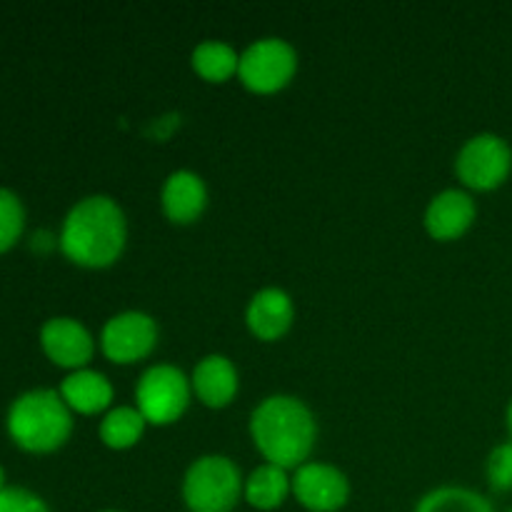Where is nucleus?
I'll return each mask as SVG.
<instances>
[{
  "mask_svg": "<svg viewBox=\"0 0 512 512\" xmlns=\"http://www.w3.org/2000/svg\"><path fill=\"white\" fill-rule=\"evenodd\" d=\"M128 243L125 213L108 195H88L68 210L58 245L70 263L100 270L118 263Z\"/></svg>",
  "mask_w": 512,
  "mask_h": 512,
  "instance_id": "1",
  "label": "nucleus"
},
{
  "mask_svg": "<svg viewBox=\"0 0 512 512\" xmlns=\"http://www.w3.org/2000/svg\"><path fill=\"white\" fill-rule=\"evenodd\" d=\"M250 438L265 463L298 470L308 463L318 438L315 415L293 395H270L250 415Z\"/></svg>",
  "mask_w": 512,
  "mask_h": 512,
  "instance_id": "2",
  "label": "nucleus"
},
{
  "mask_svg": "<svg viewBox=\"0 0 512 512\" xmlns=\"http://www.w3.org/2000/svg\"><path fill=\"white\" fill-rule=\"evenodd\" d=\"M5 425L10 440L20 450L45 455L68 443L73 433V413L58 390L35 388L13 400Z\"/></svg>",
  "mask_w": 512,
  "mask_h": 512,
  "instance_id": "3",
  "label": "nucleus"
},
{
  "mask_svg": "<svg viewBox=\"0 0 512 512\" xmlns=\"http://www.w3.org/2000/svg\"><path fill=\"white\" fill-rule=\"evenodd\" d=\"M245 478L225 455L193 460L183 478V500L190 512H230L243 498Z\"/></svg>",
  "mask_w": 512,
  "mask_h": 512,
  "instance_id": "4",
  "label": "nucleus"
},
{
  "mask_svg": "<svg viewBox=\"0 0 512 512\" xmlns=\"http://www.w3.org/2000/svg\"><path fill=\"white\" fill-rule=\"evenodd\" d=\"M193 398L190 378L175 365H150L135 385V408L148 425H173Z\"/></svg>",
  "mask_w": 512,
  "mask_h": 512,
  "instance_id": "5",
  "label": "nucleus"
},
{
  "mask_svg": "<svg viewBox=\"0 0 512 512\" xmlns=\"http://www.w3.org/2000/svg\"><path fill=\"white\" fill-rule=\"evenodd\" d=\"M298 70V53L283 38H260L240 53L238 80L255 95L288 88Z\"/></svg>",
  "mask_w": 512,
  "mask_h": 512,
  "instance_id": "6",
  "label": "nucleus"
},
{
  "mask_svg": "<svg viewBox=\"0 0 512 512\" xmlns=\"http://www.w3.org/2000/svg\"><path fill=\"white\" fill-rule=\"evenodd\" d=\"M455 173L460 183L475 193L498 190L512 173V148L495 133H478L460 148L455 158Z\"/></svg>",
  "mask_w": 512,
  "mask_h": 512,
  "instance_id": "7",
  "label": "nucleus"
},
{
  "mask_svg": "<svg viewBox=\"0 0 512 512\" xmlns=\"http://www.w3.org/2000/svg\"><path fill=\"white\" fill-rule=\"evenodd\" d=\"M158 345V323L143 310L113 315L100 333V350L115 365H133L148 358Z\"/></svg>",
  "mask_w": 512,
  "mask_h": 512,
  "instance_id": "8",
  "label": "nucleus"
},
{
  "mask_svg": "<svg viewBox=\"0 0 512 512\" xmlns=\"http://www.w3.org/2000/svg\"><path fill=\"white\" fill-rule=\"evenodd\" d=\"M293 495L308 512H338L350 498L343 470L328 463H305L293 473Z\"/></svg>",
  "mask_w": 512,
  "mask_h": 512,
  "instance_id": "9",
  "label": "nucleus"
},
{
  "mask_svg": "<svg viewBox=\"0 0 512 512\" xmlns=\"http://www.w3.org/2000/svg\"><path fill=\"white\" fill-rule=\"evenodd\" d=\"M40 348L48 355L50 363L73 373V370L88 368L95 353V340L80 320L58 315V318L45 320L40 328Z\"/></svg>",
  "mask_w": 512,
  "mask_h": 512,
  "instance_id": "10",
  "label": "nucleus"
},
{
  "mask_svg": "<svg viewBox=\"0 0 512 512\" xmlns=\"http://www.w3.org/2000/svg\"><path fill=\"white\" fill-rule=\"evenodd\" d=\"M475 218H478V205L473 195L468 190L448 188L430 200L425 210V230L430 238L450 243V240L463 238L473 228Z\"/></svg>",
  "mask_w": 512,
  "mask_h": 512,
  "instance_id": "11",
  "label": "nucleus"
},
{
  "mask_svg": "<svg viewBox=\"0 0 512 512\" xmlns=\"http://www.w3.org/2000/svg\"><path fill=\"white\" fill-rule=\"evenodd\" d=\"M295 305L293 298L283 288H263L250 298L245 310V323L248 330L263 343H275L285 338L293 328Z\"/></svg>",
  "mask_w": 512,
  "mask_h": 512,
  "instance_id": "12",
  "label": "nucleus"
},
{
  "mask_svg": "<svg viewBox=\"0 0 512 512\" xmlns=\"http://www.w3.org/2000/svg\"><path fill=\"white\" fill-rule=\"evenodd\" d=\"M160 208L175 225H190L208 208V188L193 170H175L160 190Z\"/></svg>",
  "mask_w": 512,
  "mask_h": 512,
  "instance_id": "13",
  "label": "nucleus"
},
{
  "mask_svg": "<svg viewBox=\"0 0 512 512\" xmlns=\"http://www.w3.org/2000/svg\"><path fill=\"white\" fill-rule=\"evenodd\" d=\"M190 385H193V395L205 405V408L223 410L235 400L240 388L238 370H235L233 360L225 355H205L198 365H195L193 375H190Z\"/></svg>",
  "mask_w": 512,
  "mask_h": 512,
  "instance_id": "14",
  "label": "nucleus"
},
{
  "mask_svg": "<svg viewBox=\"0 0 512 512\" xmlns=\"http://www.w3.org/2000/svg\"><path fill=\"white\" fill-rule=\"evenodd\" d=\"M60 398L70 408V413L78 415H98L105 413L113 403V385L98 370H73L65 375L58 388Z\"/></svg>",
  "mask_w": 512,
  "mask_h": 512,
  "instance_id": "15",
  "label": "nucleus"
},
{
  "mask_svg": "<svg viewBox=\"0 0 512 512\" xmlns=\"http://www.w3.org/2000/svg\"><path fill=\"white\" fill-rule=\"evenodd\" d=\"M288 495H293V478L288 470L278 465L263 463L245 478L243 498L255 510H278L288 500Z\"/></svg>",
  "mask_w": 512,
  "mask_h": 512,
  "instance_id": "16",
  "label": "nucleus"
},
{
  "mask_svg": "<svg viewBox=\"0 0 512 512\" xmlns=\"http://www.w3.org/2000/svg\"><path fill=\"white\" fill-rule=\"evenodd\" d=\"M190 65L205 83H228L230 78L238 75L240 53L223 40H205V43L195 45Z\"/></svg>",
  "mask_w": 512,
  "mask_h": 512,
  "instance_id": "17",
  "label": "nucleus"
},
{
  "mask_svg": "<svg viewBox=\"0 0 512 512\" xmlns=\"http://www.w3.org/2000/svg\"><path fill=\"white\" fill-rule=\"evenodd\" d=\"M145 428H148V423L135 405H120V408L105 413V418L100 420L98 435L105 448L130 450L140 443Z\"/></svg>",
  "mask_w": 512,
  "mask_h": 512,
  "instance_id": "18",
  "label": "nucleus"
},
{
  "mask_svg": "<svg viewBox=\"0 0 512 512\" xmlns=\"http://www.w3.org/2000/svg\"><path fill=\"white\" fill-rule=\"evenodd\" d=\"M413 512H495L485 495L460 485H443L418 500Z\"/></svg>",
  "mask_w": 512,
  "mask_h": 512,
  "instance_id": "19",
  "label": "nucleus"
},
{
  "mask_svg": "<svg viewBox=\"0 0 512 512\" xmlns=\"http://www.w3.org/2000/svg\"><path fill=\"white\" fill-rule=\"evenodd\" d=\"M25 228V208L18 195L0 188V253H8L20 240Z\"/></svg>",
  "mask_w": 512,
  "mask_h": 512,
  "instance_id": "20",
  "label": "nucleus"
},
{
  "mask_svg": "<svg viewBox=\"0 0 512 512\" xmlns=\"http://www.w3.org/2000/svg\"><path fill=\"white\" fill-rule=\"evenodd\" d=\"M488 483L495 493H510L512 490V440L495 445L488 455Z\"/></svg>",
  "mask_w": 512,
  "mask_h": 512,
  "instance_id": "21",
  "label": "nucleus"
},
{
  "mask_svg": "<svg viewBox=\"0 0 512 512\" xmlns=\"http://www.w3.org/2000/svg\"><path fill=\"white\" fill-rule=\"evenodd\" d=\"M0 512H50V508L33 490L5 488L0 493Z\"/></svg>",
  "mask_w": 512,
  "mask_h": 512,
  "instance_id": "22",
  "label": "nucleus"
},
{
  "mask_svg": "<svg viewBox=\"0 0 512 512\" xmlns=\"http://www.w3.org/2000/svg\"><path fill=\"white\" fill-rule=\"evenodd\" d=\"M505 428H508V435L512 440V400L508 403V410H505Z\"/></svg>",
  "mask_w": 512,
  "mask_h": 512,
  "instance_id": "23",
  "label": "nucleus"
},
{
  "mask_svg": "<svg viewBox=\"0 0 512 512\" xmlns=\"http://www.w3.org/2000/svg\"><path fill=\"white\" fill-rule=\"evenodd\" d=\"M5 488H8V485H5V470H3V465H0V493H3Z\"/></svg>",
  "mask_w": 512,
  "mask_h": 512,
  "instance_id": "24",
  "label": "nucleus"
},
{
  "mask_svg": "<svg viewBox=\"0 0 512 512\" xmlns=\"http://www.w3.org/2000/svg\"><path fill=\"white\" fill-rule=\"evenodd\" d=\"M103 512H120V510H103Z\"/></svg>",
  "mask_w": 512,
  "mask_h": 512,
  "instance_id": "25",
  "label": "nucleus"
},
{
  "mask_svg": "<svg viewBox=\"0 0 512 512\" xmlns=\"http://www.w3.org/2000/svg\"><path fill=\"white\" fill-rule=\"evenodd\" d=\"M510 512H512V510H510Z\"/></svg>",
  "mask_w": 512,
  "mask_h": 512,
  "instance_id": "26",
  "label": "nucleus"
}]
</instances>
